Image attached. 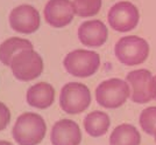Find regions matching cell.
I'll use <instances>...</instances> for the list:
<instances>
[{
    "mask_svg": "<svg viewBox=\"0 0 156 145\" xmlns=\"http://www.w3.org/2000/svg\"><path fill=\"white\" fill-rule=\"evenodd\" d=\"M25 49H33V45L28 40L21 38L7 39L0 45V62L5 66H11L14 56Z\"/></svg>",
    "mask_w": 156,
    "mask_h": 145,
    "instance_id": "obj_14",
    "label": "cell"
},
{
    "mask_svg": "<svg viewBox=\"0 0 156 145\" xmlns=\"http://www.w3.org/2000/svg\"><path fill=\"white\" fill-rule=\"evenodd\" d=\"M141 136L135 126L130 124L118 125L110 137V145H140Z\"/></svg>",
    "mask_w": 156,
    "mask_h": 145,
    "instance_id": "obj_15",
    "label": "cell"
},
{
    "mask_svg": "<svg viewBox=\"0 0 156 145\" xmlns=\"http://www.w3.org/2000/svg\"><path fill=\"white\" fill-rule=\"evenodd\" d=\"M9 67L15 79L28 82L39 77L42 74L43 61L35 50L25 49L14 56Z\"/></svg>",
    "mask_w": 156,
    "mask_h": 145,
    "instance_id": "obj_6",
    "label": "cell"
},
{
    "mask_svg": "<svg viewBox=\"0 0 156 145\" xmlns=\"http://www.w3.org/2000/svg\"><path fill=\"white\" fill-rule=\"evenodd\" d=\"M46 123L40 115L25 112L18 117L13 126V138L19 145H36L46 135Z\"/></svg>",
    "mask_w": 156,
    "mask_h": 145,
    "instance_id": "obj_1",
    "label": "cell"
},
{
    "mask_svg": "<svg viewBox=\"0 0 156 145\" xmlns=\"http://www.w3.org/2000/svg\"><path fill=\"white\" fill-rule=\"evenodd\" d=\"M9 26L14 32L22 34L34 33L40 27V14L30 5H20L9 14Z\"/></svg>",
    "mask_w": 156,
    "mask_h": 145,
    "instance_id": "obj_8",
    "label": "cell"
},
{
    "mask_svg": "<svg viewBox=\"0 0 156 145\" xmlns=\"http://www.w3.org/2000/svg\"><path fill=\"white\" fill-rule=\"evenodd\" d=\"M154 136H155V142H156V131H155V135H154Z\"/></svg>",
    "mask_w": 156,
    "mask_h": 145,
    "instance_id": "obj_22",
    "label": "cell"
},
{
    "mask_svg": "<svg viewBox=\"0 0 156 145\" xmlns=\"http://www.w3.org/2000/svg\"><path fill=\"white\" fill-rule=\"evenodd\" d=\"M140 14L134 4L129 1H119L110 8L107 20L110 26L120 33L129 32L139 24Z\"/></svg>",
    "mask_w": 156,
    "mask_h": 145,
    "instance_id": "obj_7",
    "label": "cell"
},
{
    "mask_svg": "<svg viewBox=\"0 0 156 145\" xmlns=\"http://www.w3.org/2000/svg\"><path fill=\"white\" fill-rule=\"evenodd\" d=\"M150 91H151V97H153V99H156V76H153V79H151Z\"/></svg>",
    "mask_w": 156,
    "mask_h": 145,
    "instance_id": "obj_20",
    "label": "cell"
},
{
    "mask_svg": "<svg viewBox=\"0 0 156 145\" xmlns=\"http://www.w3.org/2000/svg\"><path fill=\"white\" fill-rule=\"evenodd\" d=\"M50 139L52 145H79L82 132L76 122L71 119H61L52 126Z\"/></svg>",
    "mask_w": 156,
    "mask_h": 145,
    "instance_id": "obj_11",
    "label": "cell"
},
{
    "mask_svg": "<svg viewBox=\"0 0 156 145\" xmlns=\"http://www.w3.org/2000/svg\"><path fill=\"white\" fill-rule=\"evenodd\" d=\"M72 4L75 13L83 18L96 15L101 8V0H73Z\"/></svg>",
    "mask_w": 156,
    "mask_h": 145,
    "instance_id": "obj_17",
    "label": "cell"
},
{
    "mask_svg": "<svg viewBox=\"0 0 156 145\" xmlns=\"http://www.w3.org/2000/svg\"><path fill=\"white\" fill-rule=\"evenodd\" d=\"M65 70L76 77H89L99 69L100 58L96 52L76 49L64 58Z\"/></svg>",
    "mask_w": 156,
    "mask_h": 145,
    "instance_id": "obj_5",
    "label": "cell"
},
{
    "mask_svg": "<svg viewBox=\"0 0 156 145\" xmlns=\"http://www.w3.org/2000/svg\"><path fill=\"white\" fill-rule=\"evenodd\" d=\"M9 121H11V112L4 103L0 102V131L6 129Z\"/></svg>",
    "mask_w": 156,
    "mask_h": 145,
    "instance_id": "obj_19",
    "label": "cell"
},
{
    "mask_svg": "<svg viewBox=\"0 0 156 145\" xmlns=\"http://www.w3.org/2000/svg\"><path fill=\"white\" fill-rule=\"evenodd\" d=\"M110 117L103 111H93L84 118V128L91 137H100L110 128Z\"/></svg>",
    "mask_w": 156,
    "mask_h": 145,
    "instance_id": "obj_16",
    "label": "cell"
},
{
    "mask_svg": "<svg viewBox=\"0 0 156 145\" xmlns=\"http://www.w3.org/2000/svg\"><path fill=\"white\" fill-rule=\"evenodd\" d=\"M130 97V88L127 81L110 79L101 82L96 89L98 104L106 109H115L124 104Z\"/></svg>",
    "mask_w": 156,
    "mask_h": 145,
    "instance_id": "obj_3",
    "label": "cell"
},
{
    "mask_svg": "<svg viewBox=\"0 0 156 145\" xmlns=\"http://www.w3.org/2000/svg\"><path fill=\"white\" fill-rule=\"evenodd\" d=\"M0 145H13V144H11L9 142H6V140H0Z\"/></svg>",
    "mask_w": 156,
    "mask_h": 145,
    "instance_id": "obj_21",
    "label": "cell"
},
{
    "mask_svg": "<svg viewBox=\"0 0 156 145\" xmlns=\"http://www.w3.org/2000/svg\"><path fill=\"white\" fill-rule=\"evenodd\" d=\"M107 28L100 20L85 21L78 28V39L87 47L103 46L107 40Z\"/></svg>",
    "mask_w": 156,
    "mask_h": 145,
    "instance_id": "obj_12",
    "label": "cell"
},
{
    "mask_svg": "<svg viewBox=\"0 0 156 145\" xmlns=\"http://www.w3.org/2000/svg\"><path fill=\"white\" fill-rule=\"evenodd\" d=\"M26 99L27 103L33 108L47 109L54 103L55 90L49 83L40 82L28 89Z\"/></svg>",
    "mask_w": 156,
    "mask_h": 145,
    "instance_id": "obj_13",
    "label": "cell"
},
{
    "mask_svg": "<svg viewBox=\"0 0 156 145\" xmlns=\"http://www.w3.org/2000/svg\"><path fill=\"white\" fill-rule=\"evenodd\" d=\"M140 125L146 133L154 136L156 131V106L144 109L140 115Z\"/></svg>",
    "mask_w": 156,
    "mask_h": 145,
    "instance_id": "obj_18",
    "label": "cell"
},
{
    "mask_svg": "<svg viewBox=\"0 0 156 145\" xmlns=\"http://www.w3.org/2000/svg\"><path fill=\"white\" fill-rule=\"evenodd\" d=\"M153 75L147 69H137L127 74L126 81L130 88V99L135 103L143 104L153 99L150 91Z\"/></svg>",
    "mask_w": 156,
    "mask_h": 145,
    "instance_id": "obj_9",
    "label": "cell"
},
{
    "mask_svg": "<svg viewBox=\"0 0 156 145\" xmlns=\"http://www.w3.org/2000/svg\"><path fill=\"white\" fill-rule=\"evenodd\" d=\"M43 13L47 22L56 28L69 25L76 14L73 4L70 0H49Z\"/></svg>",
    "mask_w": 156,
    "mask_h": 145,
    "instance_id": "obj_10",
    "label": "cell"
},
{
    "mask_svg": "<svg viewBox=\"0 0 156 145\" xmlns=\"http://www.w3.org/2000/svg\"><path fill=\"white\" fill-rule=\"evenodd\" d=\"M91 103V94L89 88L78 83V82H70L66 83L59 95V106L62 110L70 115L80 113L87 109Z\"/></svg>",
    "mask_w": 156,
    "mask_h": 145,
    "instance_id": "obj_4",
    "label": "cell"
},
{
    "mask_svg": "<svg viewBox=\"0 0 156 145\" xmlns=\"http://www.w3.org/2000/svg\"><path fill=\"white\" fill-rule=\"evenodd\" d=\"M117 59L126 66L143 63L149 55V45L144 39L136 35H128L118 41L114 47Z\"/></svg>",
    "mask_w": 156,
    "mask_h": 145,
    "instance_id": "obj_2",
    "label": "cell"
}]
</instances>
